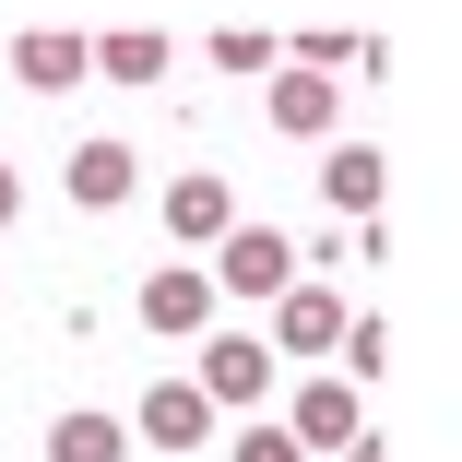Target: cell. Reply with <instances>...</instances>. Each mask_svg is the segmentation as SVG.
<instances>
[{"label":"cell","mask_w":462,"mask_h":462,"mask_svg":"<svg viewBox=\"0 0 462 462\" xmlns=\"http://www.w3.org/2000/svg\"><path fill=\"white\" fill-rule=\"evenodd\" d=\"M261 107H273V131H285V143H332L344 83H332V71H297V60H273V71H261Z\"/></svg>","instance_id":"obj_6"},{"label":"cell","mask_w":462,"mask_h":462,"mask_svg":"<svg viewBox=\"0 0 462 462\" xmlns=\"http://www.w3.org/2000/svg\"><path fill=\"white\" fill-rule=\"evenodd\" d=\"M154 214H166L178 261H214V249H226V226H237V190H226L214 166H190V178H166V190H154Z\"/></svg>","instance_id":"obj_2"},{"label":"cell","mask_w":462,"mask_h":462,"mask_svg":"<svg viewBox=\"0 0 462 462\" xmlns=\"http://www.w3.org/2000/svg\"><path fill=\"white\" fill-rule=\"evenodd\" d=\"M83 48H96V71H107V83H166V36H154V24H119V36H83Z\"/></svg>","instance_id":"obj_13"},{"label":"cell","mask_w":462,"mask_h":462,"mask_svg":"<svg viewBox=\"0 0 462 462\" xmlns=\"http://www.w3.org/2000/svg\"><path fill=\"white\" fill-rule=\"evenodd\" d=\"M13 214H24V178H13V154H0V237H13Z\"/></svg>","instance_id":"obj_18"},{"label":"cell","mask_w":462,"mask_h":462,"mask_svg":"<svg viewBox=\"0 0 462 462\" xmlns=\"http://www.w3.org/2000/svg\"><path fill=\"white\" fill-rule=\"evenodd\" d=\"M202 273H214V297H285V285H297V237L237 214V226H226V249H214Z\"/></svg>","instance_id":"obj_1"},{"label":"cell","mask_w":462,"mask_h":462,"mask_svg":"<svg viewBox=\"0 0 462 462\" xmlns=\"http://www.w3.org/2000/svg\"><path fill=\"white\" fill-rule=\"evenodd\" d=\"M332 356H344V392H367V380H392V320H367V309H356Z\"/></svg>","instance_id":"obj_14"},{"label":"cell","mask_w":462,"mask_h":462,"mask_svg":"<svg viewBox=\"0 0 462 462\" xmlns=\"http://www.w3.org/2000/svg\"><path fill=\"white\" fill-rule=\"evenodd\" d=\"M344 320H356V309H344L332 285H285V297H273V332H261V356H273V367H285V356H297V367H320V356L344 344Z\"/></svg>","instance_id":"obj_4"},{"label":"cell","mask_w":462,"mask_h":462,"mask_svg":"<svg viewBox=\"0 0 462 462\" xmlns=\"http://www.w3.org/2000/svg\"><path fill=\"white\" fill-rule=\"evenodd\" d=\"M320 190H332V214H356V226H380V190H392V154H380V143H332V154H320Z\"/></svg>","instance_id":"obj_10"},{"label":"cell","mask_w":462,"mask_h":462,"mask_svg":"<svg viewBox=\"0 0 462 462\" xmlns=\"http://www.w3.org/2000/svg\"><path fill=\"white\" fill-rule=\"evenodd\" d=\"M273 380H285V367L261 356V332H202V380H190V392H202L214 415H226V403H237V415L273 403Z\"/></svg>","instance_id":"obj_5"},{"label":"cell","mask_w":462,"mask_h":462,"mask_svg":"<svg viewBox=\"0 0 462 462\" xmlns=\"http://www.w3.org/2000/svg\"><path fill=\"white\" fill-rule=\"evenodd\" d=\"M285 439H297V462H309V450H356V439H367V403H356L344 380H297V392H285Z\"/></svg>","instance_id":"obj_8"},{"label":"cell","mask_w":462,"mask_h":462,"mask_svg":"<svg viewBox=\"0 0 462 462\" xmlns=\"http://www.w3.org/2000/svg\"><path fill=\"white\" fill-rule=\"evenodd\" d=\"M226 462H297V439H285V427H237V450H226Z\"/></svg>","instance_id":"obj_16"},{"label":"cell","mask_w":462,"mask_h":462,"mask_svg":"<svg viewBox=\"0 0 462 462\" xmlns=\"http://www.w3.org/2000/svg\"><path fill=\"white\" fill-rule=\"evenodd\" d=\"M48 462H131V427H119L107 403H83V415L48 427Z\"/></svg>","instance_id":"obj_12"},{"label":"cell","mask_w":462,"mask_h":462,"mask_svg":"<svg viewBox=\"0 0 462 462\" xmlns=\"http://www.w3.org/2000/svg\"><path fill=\"white\" fill-rule=\"evenodd\" d=\"M214 273L202 261H166V273H143V332H166V344H202L214 332Z\"/></svg>","instance_id":"obj_7"},{"label":"cell","mask_w":462,"mask_h":462,"mask_svg":"<svg viewBox=\"0 0 462 462\" xmlns=\"http://www.w3.org/2000/svg\"><path fill=\"white\" fill-rule=\"evenodd\" d=\"M297 71H356V36H297Z\"/></svg>","instance_id":"obj_17"},{"label":"cell","mask_w":462,"mask_h":462,"mask_svg":"<svg viewBox=\"0 0 462 462\" xmlns=\"http://www.w3.org/2000/svg\"><path fill=\"white\" fill-rule=\"evenodd\" d=\"M119 427H131L143 450H166V462H202V450H214V403H202L190 380H154V392H143Z\"/></svg>","instance_id":"obj_3"},{"label":"cell","mask_w":462,"mask_h":462,"mask_svg":"<svg viewBox=\"0 0 462 462\" xmlns=\"http://www.w3.org/2000/svg\"><path fill=\"white\" fill-rule=\"evenodd\" d=\"M214 71H237V83H261V71H273V36H249V24H226V36H214Z\"/></svg>","instance_id":"obj_15"},{"label":"cell","mask_w":462,"mask_h":462,"mask_svg":"<svg viewBox=\"0 0 462 462\" xmlns=\"http://www.w3.org/2000/svg\"><path fill=\"white\" fill-rule=\"evenodd\" d=\"M60 178H71V202H83V214H119V202H131V178H143V154H131L119 131H96V143H71Z\"/></svg>","instance_id":"obj_9"},{"label":"cell","mask_w":462,"mask_h":462,"mask_svg":"<svg viewBox=\"0 0 462 462\" xmlns=\"http://www.w3.org/2000/svg\"><path fill=\"white\" fill-rule=\"evenodd\" d=\"M13 83H24V96H71V83H96V48H83V36H24L13 48Z\"/></svg>","instance_id":"obj_11"},{"label":"cell","mask_w":462,"mask_h":462,"mask_svg":"<svg viewBox=\"0 0 462 462\" xmlns=\"http://www.w3.org/2000/svg\"><path fill=\"white\" fill-rule=\"evenodd\" d=\"M332 462H392V450H380V439H356V450H332Z\"/></svg>","instance_id":"obj_19"}]
</instances>
